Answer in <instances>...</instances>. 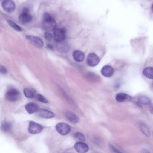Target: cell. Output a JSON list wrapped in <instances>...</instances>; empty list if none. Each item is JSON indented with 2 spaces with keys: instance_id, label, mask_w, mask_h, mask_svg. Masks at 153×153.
<instances>
[{
  "instance_id": "obj_26",
  "label": "cell",
  "mask_w": 153,
  "mask_h": 153,
  "mask_svg": "<svg viewBox=\"0 0 153 153\" xmlns=\"http://www.w3.org/2000/svg\"><path fill=\"white\" fill-rule=\"evenodd\" d=\"M36 97L37 100L40 102L45 103H48V101L47 99L41 94H37Z\"/></svg>"
},
{
  "instance_id": "obj_17",
  "label": "cell",
  "mask_w": 153,
  "mask_h": 153,
  "mask_svg": "<svg viewBox=\"0 0 153 153\" xmlns=\"http://www.w3.org/2000/svg\"><path fill=\"white\" fill-rule=\"evenodd\" d=\"M25 109L29 114H31L36 111L38 109V106L36 104L30 102L27 104L25 106Z\"/></svg>"
},
{
  "instance_id": "obj_12",
  "label": "cell",
  "mask_w": 153,
  "mask_h": 153,
  "mask_svg": "<svg viewBox=\"0 0 153 153\" xmlns=\"http://www.w3.org/2000/svg\"><path fill=\"white\" fill-rule=\"evenodd\" d=\"M38 116L44 118H51L54 116V114L52 112L46 109H41L38 112Z\"/></svg>"
},
{
  "instance_id": "obj_23",
  "label": "cell",
  "mask_w": 153,
  "mask_h": 153,
  "mask_svg": "<svg viewBox=\"0 0 153 153\" xmlns=\"http://www.w3.org/2000/svg\"><path fill=\"white\" fill-rule=\"evenodd\" d=\"M11 127V124L9 123L5 122L2 125L1 128L3 131L6 132L9 131Z\"/></svg>"
},
{
  "instance_id": "obj_19",
  "label": "cell",
  "mask_w": 153,
  "mask_h": 153,
  "mask_svg": "<svg viewBox=\"0 0 153 153\" xmlns=\"http://www.w3.org/2000/svg\"><path fill=\"white\" fill-rule=\"evenodd\" d=\"M137 100L139 102L144 105L150 104L151 102V100L149 98L144 95L138 97Z\"/></svg>"
},
{
  "instance_id": "obj_32",
  "label": "cell",
  "mask_w": 153,
  "mask_h": 153,
  "mask_svg": "<svg viewBox=\"0 0 153 153\" xmlns=\"http://www.w3.org/2000/svg\"><path fill=\"white\" fill-rule=\"evenodd\" d=\"M149 111L150 113L153 114V104H152L150 106Z\"/></svg>"
},
{
  "instance_id": "obj_21",
  "label": "cell",
  "mask_w": 153,
  "mask_h": 153,
  "mask_svg": "<svg viewBox=\"0 0 153 153\" xmlns=\"http://www.w3.org/2000/svg\"><path fill=\"white\" fill-rule=\"evenodd\" d=\"M7 21L8 24L15 30L18 32L22 31V29L15 22L9 20Z\"/></svg>"
},
{
  "instance_id": "obj_34",
  "label": "cell",
  "mask_w": 153,
  "mask_h": 153,
  "mask_svg": "<svg viewBox=\"0 0 153 153\" xmlns=\"http://www.w3.org/2000/svg\"></svg>"
},
{
  "instance_id": "obj_25",
  "label": "cell",
  "mask_w": 153,
  "mask_h": 153,
  "mask_svg": "<svg viewBox=\"0 0 153 153\" xmlns=\"http://www.w3.org/2000/svg\"><path fill=\"white\" fill-rule=\"evenodd\" d=\"M110 150L113 153H123L111 144H108Z\"/></svg>"
},
{
  "instance_id": "obj_28",
  "label": "cell",
  "mask_w": 153,
  "mask_h": 153,
  "mask_svg": "<svg viewBox=\"0 0 153 153\" xmlns=\"http://www.w3.org/2000/svg\"><path fill=\"white\" fill-rule=\"evenodd\" d=\"M0 71L2 74H6L7 71L6 69L3 66L1 65L0 66Z\"/></svg>"
},
{
  "instance_id": "obj_10",
  "label": "cell",
  "mask_w": 153,
  "mask_h": 153,
  "mask_svg": "<svg viewBox=\"0 0 153 153\" xmlns=\"http://www.w3.org/2000/svg\"><path fill=\"white\" fill-rule=\"evenodd\" d=\"M114 72V69L111 66L105 65L101 69V73L104 76L109 77L111 76Z\"/></svg>"
},
{
  "instance_id": "obj_18",
  "label": "cell",
  "mask_w": 153,
  "mask_h": 153,
  "mask_svg": "<svg viewBox=\"0 0 153 153\" xmlns=\"http://www.w3.org/2000/svg\"><path fill=\"white\" fill-rule=\"evenodd\" d=\"M142 74L147 78L153 79V67L149 66L145 68L143 70Z\"/></svg>"
},
{
  "instance_id": "obj_7",
  "label": "cell",
  "mask_w": 153,
  "mask_h": 153,
  "mask_svg": "<svg viewBox=\"0 0 153 153\" xmlns=\"http://www.w3.org/2000/svg\"><path fill=\"white\" fill-rule=\"evenodd\" d=\"M100 61L99 57L95 53H92L88 55L86 59V62L89 66L94 67L99 63Z\"/></svg>"
},
{
  "instance_id": "obj_8",
  "label": "cell",
  "mask_w": 153,
  "mask_h": 153,
  "mask_svg": "<svg viewBox=\"0 0 153 153\" xmlns=\"http://www.w3.org/2000/svg\"><path fill=\"white\" fill-rule=\"evenodd\" d=\"M74 147L76 151L78 153H86L89 149L88 146L86 143L81 142L76 143Z\"/></svg>"
},
{
  "instance_id": "obj_15",
  "label": "cell",
  "mask_w": 153,
  "mask_h": 153,
  "mask_svg": "<svg viewBox=\"0 0 153 153\" xmlns=\"http://www.w3.org/2000/svg\"><path fill=\"white\" fill-rule=\"evenodd\" d=\"M19 21L23 23L30 22L32 19V16L29 13H21L18 17Z\"/></svg>"
},
{
  "instance_id": "obj_9",
  "label": "cell",
  "mask_w": 153,
  "mask_h": 153,
  "mask_svg": "<svg viewBox=\"0 0 153 153\" xmlns=\"http://www.w3.org/2000/svg\"><path fill=\"white\" fill-rule=\"evenodd\" d=\"M26 38L36 47L41 48L44 45L42 40L40 38L31 35H27Z\"/></svg>"
},
{
  "instance_id": "obj_22",
  "label": "cell",
  "mask_w": 153,
  "mask_h": 153,
  "mask_svg": "<svg viewBox=\"0 0 153 153\" xmlns=\"http://www.w3.org/2000/svg\"><path fill=\"white\" fill-rule=\"evenodd\" d=\"M23 92L25 96L27 98H32L34 96L33 92L27 88H25Z\"/></svg>"
},
{
  "instance_id": "obj_6",
  "label": "cell",
  "mask_w": 153,
  "mask_h": 153,
  "mask_svg": "<svg viewBox=\"0 0 153 153\" xmlns=\"http://www.w3.org/2000/svg\"><path fill=\"white\" fill-rule=\"evenodd\" d=\"M43 130L42 126L34 122L30 121L28 128L29 132L32 134H35L41 132Z\"/></svg>"
},
{
  "instance_id": "obj_35",
  "label": "cell",
  "mask_w": 153,
  "mask_h": 153,
  "mask_svg": "<svg viewBox=\"0 0 153 153\" xmlns=\"http://www.w3.org/2000/svg\"></svg>"
},
{
  "instance_id": "obj_2",
  "label": "cell",
  "mask_w": 153,
  "mask_h": 153,
  "mask_svg": "<svg viewBox=\"0 0 153 153\" xmlns=\"http://www.w3.org/2000/svg\"><path fill=\"white\" fill-rule=\"evenodd\" d=\"M20 96V93L17 89L11 88L7 90L5 95L6 100L9 101L14 102L17 100Z\"/></svg>"
},
{
  "instance_id": "obj_29",
  "label": "cell",
  "mask_w": 153,
  "mask_h": 153,
  "mask_svg": "<svg viewBox=\"0 0 153 153\" xmlns=\"http://www.w3.org/2000/svg\"><path fill=\"white\" fill-rule=\"evenodd\" d=\"M46 46L47 48L50 50H54V48L53 46L51 44L48 43L47 44Z\"/></svg>"
},
{
  "instance_id": "obj_4",
  "label": "cell",
  "mask_w": 153,
  "mask_h": 153,
  "mask_svg": "<svg viewBox=\"0 0 153 153\" xmlns=\"http://www.w3.org/2000/svg\"><path fill=\"white\" fill-rule=\"evenodd\" d=\"M53 36L54 39L56 42H62L65 39V31L63 28H57L55 30Z\"/></svg>"
},
{
  "instance_id": "obj_5",
  "label": "cell",
  "mask_w": 153,
  "mask_h": 153,
  "mask_svg": "<svg viewBox=\"0 0 153 153\" xmlns=\"http://www.w3.org/2000/svg\"><path fill=\"white\" fill-rule=\"evenodd\" d=\"M1 4L3 9L7 12L12 13L15 10V4L13 1L4 0L2 1Z\"/></svg>"
},
{
  "instance_id": "obj_11",
  "label": "cell",
  "mask_w": 153,
  "mask_h": 153,
  "mask_svg": "<svg viewBox=\"0 0 153 153\" xmlns=\"http://www.w3.org/2000/svg\"><path fill=\"white\" fill-rule=\"evenodd\" d=\"M116 100L120 102L131 101L132 98L130 95L123 93L117 94L115 97Z\"/></svg>"
},
{
  "instance_id": "obj_20",
  "label": "cell",
  "mask_w": 153,
  "mask_h": 153,
  "mask_svg": "<svg viewBox=\"0 0 153 153\" xmlns=\"http://www.w3.org/2000/svg\"><path fill=\"white\" fill-rule=\"evenodd\" d=\"M58 43L57 48L59 52L63 53L66 52L68 51V47L66 44L62 42Z\"/></svg>"
},
{
  "instance_id": "obj_24",
  "label": "cell",
  "mask_w": 153,
  "mask_h": 153,
  "mask_svg": "<svg viewBox=\"0 0 153 153\" xmlns=\"http://www.w3.org/2000/svg\"><path fill=\"white\" fill-rule=\"evenodd\" d=\"M74 137L81 141H85V138L84 136L80 132H76L74 134Z\"/></svg>"
},
{
  "instance_id": "obj_16",
  "label": "cell",
  "mask_w": 153,
  "mask_h": 153,
  "mask_svg": "<svg viewBox=\"0 0 153 153\" xmlns=\"http://www.w3.org/2000/svg\"><path fill=\"white\" fill-rule=\"evenodd\" d=\"M139 127L141 132L145 136L147 137L150 136V131L146 123L143 122H140L139 123Z\"/></svg>"
},
{
  "instance_id": "obj_14",
  "label": "cell",
  "mask_w": 153,
  "mask_h": 153,
  "mask_svg": "<svg viewBox=\"0 0 153 153\" xmlns=\"http://www.w3.org/2000/svg\"><path fill=\"white\" fill-rule=\"evenodd\" d=\"M65 115L66 118L70 122L76 123L79 121V119L78 117L73 112L67 111L65 113Z\"/></svg>"
},
{
  "instance_id": "obj_33",
  "label": "cell",
  "mask_w": 153,
  "mask_h": 153,
  "mask_svg": "<svg viewBox=\"0 0 153 153\" xmlns=\"http://www.w3.org/2000/svg\"><path fill=\"white\" fill-rule=\"evenodd\" d=\"M151 10L152 12L153 13V3L152 4V5L151 6Z\"/></svg>"
},
{
  "instance_id": "obj_30",
  "label": "cell",
  "mask_w": 153,
  "mask_h": 153,
  "mask_svg": "<svg viewBox=\"0 0 153 153\" xmlns=\"http://www.w3.org/2000/svg\"><path fill=\"white\" fill-rule=\"evenodd\" d=\"M22 13H28L29 9L27 7H24L22 9Z\"/></svg>"
},
{
  "instance_id": "obj_3",
  "label": "cell",
  "mask_w": 153,
  "mask_h": 153,
  "mask_svg": "<svg viewBox=\"0 0 153 153\" xmlns=\"http://www.w3.org/2000/svg\"><path fill=\"white\" fill-rule=\"evenodd\" d=\"M56 129L57 131L62 135L68 134L71 130L70 126L68 124L63 123H59L56 126Z\"/></svg>"
},
{
  "instance_id": "obj_1",
  "label": "cell",
  "mask_w": 153,
  "mask_h": 153,
  "mask_svg": "<svg viewBox=\"0 0 153 153\" xmlns=\"http://www.w3.org/2000/svg\"><path fill=\"white\" fill-rule=\"evenodd\" d=\"M42 25L43 28L48 32L54 31L56 27V22L53 17L43 19Z\"/></svg>"
},
{
  "instance_id": "obj_13",
  "label": "cell",
  "mask_w": 153,
  "mask_h": 153,
  "mask_svg": "<svg viewBox=\"0 0 153 153\" xmlns=\"http://www.w3.org/2000/svg\"><path fill=\"white\" fill-rule=\"evenodd\" d=\"M72 56L74 59L77 62L83 61L85 57L84 53L79 50H75L73 52Z\"/></svg>"
},
{
  "instance_id": "obj_31",
  "label": "cell",
  "mask_w": 153,
  "mask_h": 153,
  "mask_svg": "<svg viewBox=\"0 0 153 153\" xmlns=\"http://www.w3.org/2000/svg\"><path fill=\"white\" fill-rule=\"evenodd\" d=\"M140 153H150V152L147 149H143L140 151Z\"/></svg>"
},
{
  "instance_id": "obj_27",
  "label": "cell",
  "mask_w": 153,
  "mask_h": 153,
  "mask_svg": "<svg viewBox=\"0 0 153 153\" xmlns=\"http://www.w3.org/2000/svg\"><path fill=\"white\" fill-rule=\"evenodd\" d=\"M44 36L45 38L48 41H51L52 39V34L48 32H46L45 33Z\"/></svg>"
}]
</instances>
